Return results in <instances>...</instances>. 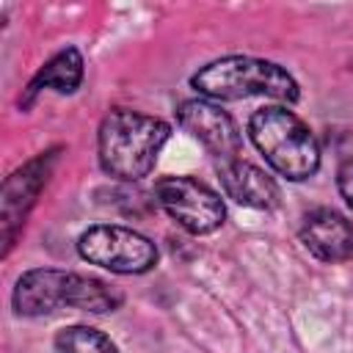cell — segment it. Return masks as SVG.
<instances>
[{
	"label": "cell",
	"instance_id": "obj_5",
	"mask_svg": "<svg viewBox=\"0 0 353 353\" xmlns=\"http://www.w3.org/2000/svg\"><path fill=\"white\" fill-rule=\"evenodd\" d=\"M77 254L88 265H99L121 276H138L157 265V245L146 234L119 223L88 226L77 237Z\"/></svg>",
	"mask_w": 353,
	"mask_h": 353
},
{
	"label": "cell",
	"instance_id": "obj_6",
	"mask_svg": "<svg viewBox=\"0 0 353 353\" xmlns=\"http://www.w3.org/2000/svg\"><path fill=\"white\" fill-rule=\"evenodd\" d=\"M154 196L168 218L190 234H210L221 229L226 218L223 199L193 176H160L154 182Z\"/></svg>",
	"mask_w": 353,
	"mask_h": 353
},
{
	"label": "cell",
	"instance_id": "obj_3",
	"mask_svg": "<svg viewBox=\"0 0 353 353\" xmlns=\"http://www.w3.org/2000/svg\"><path fill=\"white\" fill-rule=\"evenodd\" d=\"M190 85L212 102L265 97L281 105H292L301 97L295 77L284 66L254 55H226L210 61L190 77Z\"/></svg>",
	"mask_w": 353,
	"mask_h": 353
},
{
	"label": "cell",
	"instance_id": "obj_4",
	"mask_svg": "<svg viewBox=\"0 0 353 353\" xmlns=\"http://www.w3.org/2000/svg\"><path fill=\"white\" fill-rule=\"evenodd\" d=\"M251 143L268 160V165L292 179H309L320 168V143L314 132L287 105H265L248 119Z\"/></svg>",
	"mask_w": 353,
	"mask_h": 353
},
{
	"label": "cell",
	"instance_id": "obj_12",
	"mask_svg": "<svg viewBox=\"0 0 353 353\" xmlns=\"http://www.w3.org/2000/svg\"><path fill=\"white\" fill-rule=\"evenodd\" d=\"M336 188L342 193V199L347 201V207H353V157H347L339 171H336Z\"/></svg>",
	"mask_w": 353,
	"mask_h": 353
},
{
	"label": "cell",
	"instance_id": "obj_10",
	"mask_svg": "<svg viewBox=\"0 0 353 353\" xmlns=\"http://www.w3.org/2000/svg\"><path fill=\"white\" fill-rule=\"evenodd\" d=\"M80 83H83V55L74 47H66V50L55 52L39 69V74L30 80V85L22 97V108H28L41 88H55L58 94H72V91H77Z\"/></svg>",
	"mask_w": 353,
	"mask_h": 353
},
{
	"label": "cell",
	"instance_id": "obj_1",
	"mask_svg": "<svg viewBox=\"0 0 353 353\" xmlns=\"http://www.w3.org/2000/svg\"><path fill=\"white\" fill-rule=\"evenodd\" d=\"M80 309L91 314L116 312L121 306V292L102 279L83 276L58 268H33L17 279L14 309L22 317H44L58 309Z\"/></svg>",
	"mask_w": 353,
	"mask_h": 353
},
{
	"label": "cell",
	"instance_id": "obj_11",
	"mask_svg": "<svg viewBox=\"0 0 353 353\" xmlns=\"http://www.w3.org/2000/svg\"><path fill=\"white\" fill-rule=\"evenodd\" d=\"M55 353H119V347L91 325H66L55 334Z\"/></svg>",
	"mask_w": 353,
	"mask_h": 353
},
{
	"label": "cell",
	"instance_id": "obj_8",
	"mask_svg": "<svg viewBox=\"0 0 353 353\" xmlns=\"http://www.w3.org/2000/svg\"><path fill=\"white\" fill-rule=\"evenodd\" d=\"M301 243L320 262H345L353 256V223L336 210L317 207L303 215Z\"/></svg>",
	"mask_w": 353,
	"mask_h": 353
},
{
	"label": "cell",
	"instance_id": "obj_7",
	"mask_svg": "<svg viewBox=\"0 0 353 353\" xmlns=\"http://www.w3.org/2000/svg\"><path fill=\"white\" fill-rule=\"evenodd\" d=\"M179 127L196 138L210 154H215L221 163L234 160L243 146V135L234 124V119L212 99H185L176 108Z\"/></svg>",
	"mask_w": 353,
	"mask_h": 353
},
{
	"label": "cell",
	"instance_id": "obj_2",
	"mask_svg": "<svg viewBox=\"0 0 353 353\" xmlns=\"http://www.w3.org/2000/svg\"><path fill=\"white\" fill-rule=\"evenodd\" d=\"M168 135L171 127L163 119L130 108H116L99 124V135H97L99 165L105 168V174L124 182L143 179L154 168L157 154L165 146Z\"/></svg>",
	"mask_w": 353,
	"mask_h": 353
},
{
	"label": "cell",
	"instance_id": "obj_9",
	"mask_svg": "<svg viewBox=\"0 0 353 353\" xmlns=\"http://www.w3.org/2000/svg\"><path fill=\"white\" fill-rule=\"evenodd\" d=\"M218 176L223 185V193L251 210H273L279 204V185L276 179L262 171L254 163H245L240 157L218 163Z\"/></svg>",
	"mask_w": 353,
	"mask_h": 353
}]
</instances>
